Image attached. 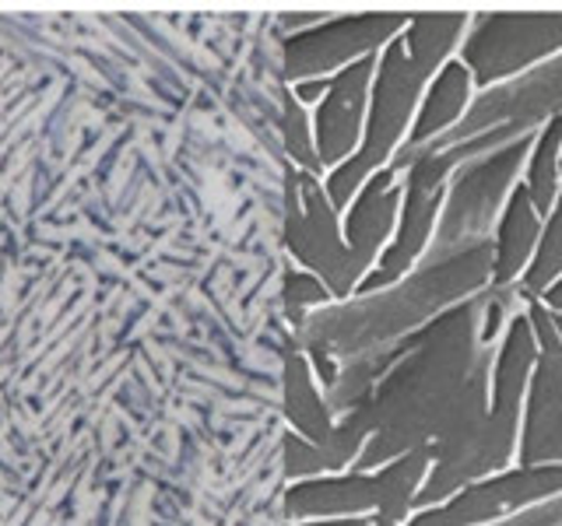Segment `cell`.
I'll list each match as a JSON object with an SVG mask.
<instances>
[{
  "mask_svg": "<svg viewBox=\"0 0 562 526\" xmlns=\"http://www.w3.org/2000/svg\"><path fill=\"white\" fill-rule=\"evenodd\" d=\"M482 309L485 295L468 298L404 338L401 358L369 400L359 403L369 421L359 470L391 464L418 446H432L471 368L479 365L485 347H492L482 344Z\"/></svg>",
  "mask_w": 562,
  "mask_h": 526,
  "instance_id": "obj_1",
  "label": "cell"
},
{
  "mask_svg": "<svg viewBox=\"0 0 562 526\" xmlns=\"http://www.w3.org/2000/svg\"><path fill=\"white\" fill-rule=\"evenodd\" d=\"M471 25L468 11H422L412 14L408 28L383 46L376 57L373 88H369V110L362 127V145L338 172L330 175V204L345 207L373 172L394 162L397 148L412 130L418 102L436 70L457 57L464 32Z\"/></svg>",
  "mask_w": 562,
  "mask_h": 526,
  "instance_id": "obj_2",
  "label": "cell"
},
{
  "mask_svg": "<svg viewBox=\"0 0 562 526\" xmlns=\"http://www.w3.org/2000/svg\"><path fill=\"white\" fill-rule=\"evenodd\" d=\"M531 140L535 134L509 140V145L479 158L474 165L453 172L443 201V215H439L436 236L426 250L429 256H450L471 250V245L492 242L503 204L509 197V190L517 186V172L527 162V151H531Z\"/></svg>",
  "mask_w": 562,
  "mask_h": 526,
  "instance_id": "obj_3",
  "label": "cell"
},
{
  "mask_svg": "<svg viewBox=\"0 0 562 526\" xmlns=\"http://www.w3.org/2000/svg\"><path fill=\"white\" fill-rule=\"evenodd\" d=\"M562 49V11H474L457 46L479 92L499 88Z\"/></svg>",
  "mask_w": 562,
  "mask_h": 526,
  "instance_id": "obj_4",
  "label": "cell"
},
{
  "mask_svg": "<svg viewBox=\"0 0 562 526\" xmlns=\"http://www.w3.org/2000/svg\"><path fill=\"white\" fill-rule=\"evenodd\" d=\"M538 358V341L527 312H517L506 323L503 341L492 358V379H488V414L482 425L479 453H474V481L503 473L514 460L517 438H520V408L531 382V368Z\"/></svg>",
  "mask_w": 562,
  "mask_h": 526,
  "instance_id": "obj_5",
  "label": "cell"
},
{
  "mask_svg": "<svg viewBox=\"0 0 562 526\" xmlns=\"http://www.w3.org/2000/svg\"><path fill=\"white\" fill-rule=\"evenodd\" d=\"M457 165L443 151H422L415 162L404 169L401 183V210H397V228L391 236V245L380 253L376 274L362 281V291H373L383 285H394L408 274L415 263H422L429 242L439 225V207L447 201V190L453 180Z\"/></svg>",
  "mask_w": 562,
  "mask_h": 526,
  "instance_id": "obj_6",
  "label": "cell"
},
{
  "mask_svg": "<svg viewBox=\"0 0 562 526\" xmlns=\"http://www.w3.org/2000/svg\"><path fill=\"white\" fill-rule=\"evenodd\" d=\"M527 320H531L538 358L527 382V408L517 438L520 467L562 464V341L555 333L552 309L544 302H527Z\"/></svg>",
  "mask_w": 562,
  "mask_h": 526,
  "instance_id": "obj_7",
  "label": "cell"
},
{
  "mask_svg": "<svg viewBox=\"0 0 562 526\" xmlns=\"http://www.w3.org/2000/svg\"><path fill=\"white\" fill-rule=\"evenodd\" d=\"M559 491H562V464L503 470L474 484H464L447 502L422 508L404 526H485L514 513H524L527 505L552 499Z\"/></svg>",
  "mask_w": 562,
  "mask_h": 526,
  "instance_id": "obj_8",
  "label": "cell"
},
{
  "mask_svg": "<svg viewBox=\"0 0 562 526\" xmlns=\"http://www.w3.org/2000/svg\"><path fill=\"white\" fill-rule=\"evenodd\" d=\"M408 22H412L408 11H376V14L345 18V22L299 35L295 43H289L292 78L324 75V70H334V67L345 70L356 60L376 57V49L397 39V35L408 28Z\"/></svg>",
  "mask_w": 562,
  "mask_h": 526,
  "instance_id": "obj_9",
  "label": "cell"
},
{
  "mask_svg": "<svg viewBox=\"0 0 562 526\" xmlns=\"http://www.w3.org/2000/svg\"><path fill=\"white\" fill-rule=\"evenodd\" d=\"M373 75L376 57H366L345 67L338 78H330L327 95L316 110V158H321V165H345L359 151Z\"/></svg>",
  "mask_w": 562,
  "mask_h": 526,
  "instance_id": "obj_10",
  "label": "cell"
},
{
  "mask_svg": "<svg viewBox=\"0 0 562 526\" xmlns=\"http://www.w3.org/2000/svg\"><path fill=\"white\" fill-rule=\"evenodd\" d=\"M471 95H474L471 70L457 57L447 60L443 67L436 70V78L426 84V95H422V102H418L412 130H408V137H404V145L397 148L391 169L397 175H404V169H408L422 151H429L432 145H439V140H443L457 127V123L464 119Z\"/></svg>",
  "mask_w": 562,
  "mask_h": 526,
  "instance_id": "obj_11",
  "label": "cell"
},
{
  "mask_svg": "<svg viewBox=\"0 0 562 526\" xmlns=\"http://www.w3.org/2000/svg\"><path fill=\"white\" fill-rule=\"evenodd\" d=\"M397 210H401L397 172L386 165L362 183L359 197L351 201V210H348L345 245H348L351 274H356V281L366 274L369 263L380 260L383 242L391 239L397 228Z\"/></svg>",
  "mask_w": 562,
  "mask_h": 526,
  "instance_id": "obj_12",
  "label": "cell"
},
{
  "mask_svg": "<svg viewBox=\"0 0 562 526\" xmlns=\"http://www.w3.org/2000/svg\"><path fill=\"white\" fill-rule=\"evenodd\" d=\"M541 228H544V218L535 210L524 183H517L503 204L496 232H492V281H488V288H514L517 285V281L524 277V271L531 267L535 253H538Z\"/></svg>",
  "mask_w": 562,
  "mask_h": 526,
  "instance_id": "obj_13",
  "label": "cell"
},
{
  "mask_svg": "<svg viewBox=\"0 0 562 526\" xmlns=\"http://www.w3.org/2000/svg\"><path fill=\"white\" fill-rule=\"evenodd\" d=\"M559 175H562V113L552 116L549 123H541L531 140V151H527V162H524L520 183L541 218H549V210L555 204Z\"/></svg>",
  "mask_w": 562,
  "mask_h": 526,
  "instance_id": "obj_14",
  "label": "cell"
},
{
  "mask_svg": "<svg viewBox=\"0 0 562 526\" xmlns=\"http://www.w3.org/2000/svg\"><path fill=\"white\" fill-rule=\"evenodd\" d=\"M562 277V175H559V193H555V204L549 210L541 228V242H538V253L531 260V267L524 271V277L517 281V295L520 302H538V298L549 291L555 281Z\"/></svg>",
  "mask_w": 562,
  "mask_h": 526,
  "instance_id": "obj_15",
  "label": "cell"
},
{
  "mask_svg": "<svg viewBox=\"0 0 562 526\" xmlns=\"http://www.w3.org/2000/svg\"><path fill=\"white\" fill-rule=\"evenodd\" d=\"M289 386H292V411H295L292 418L299 421V428H303L306 435H313L316 443H324V449H327L334 428H330L327 411L321 408V400H316V393H313V386H310V376H306L303 362H292Z\"/></svg>",
  "mask_w": 562,
  "mask_h": 526,
  "instance_id": "obj_16",
  "label": "cell"
},
{
  "mask_svg": "<svg viewBox=\"0 0 562 526\" xmlns=\"http://www.w3.org/2000/svg\"><path fill=\"white\" fill-rule=\"evenodd\" d=\"M538 302H544L552 312H562V277L555 281V285H552L549 291H544V295L538 298Z\"/></svg>",
  "mask_w": 562,
  "mask_h": 526,
  "instance_id": "obj_17",
  "label": "cell"
},
{
  "mask_svg": "<svg viewBox=\"0 0 562 526\" xmlns=\"http://www.w3.org/2000/svg\"><path fill=\"white\" fill-rule=\"evenodd\" d=\"M324 526H383L376 516H369V519H345V523H324Z\"/></svg>",
  "mask_w": 562,
  "mask_h": 526,
  "instance_id": "obj_18",
  "label": "cell"
},
{
  "mask_svg": "<svg viewBox=\"0 0 562 526\" xmlns=\"http://www.w3.org/2000/svg\"><path fill=\"white\" fill-rule=\"evenodd\" d=\"M552 320H555V333H559V341H562V312H552Z\"/></svg>",
  "mask_w": 562,
  "mask_h": 526,
  "instance_id": "obj_19",
  "label": "cell"
}]
</instances>
